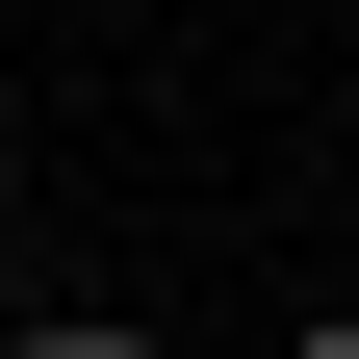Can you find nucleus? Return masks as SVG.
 Returning <instances> with one entry per match:
<instances>
[{
	"label": "nucleus",
	"mask_w": 359,
	"mask_h": 359,
	"mask_svg": "<svg viewBox=\"0 0 359 359\" xmlns=\"http://www.w3.org/2000/svg\"><path fill=\"white\" fill-rule=\"evenodd\" d=\"M308 359H359V308H308Z\"/></svg>",
	"instance_id": "obj_2"
},
{
	"label": "nucleus",
	"mask_w": 359,
	"mask_h": 359,
	"mask_svg": "<svg viewBox=\"0 0 359 359\" xmlns=\"http://www.w3.org/2000/svg\"><path fill=\"white\" fill-rule=\"evenodd\" d=\"M0 359H26V334H0Z\"/></svg>",
	"instance_id": "obj_3"
},
{
	"label": "nucleus",
	"mask_w": 359,
	"mask_h": 359,
	"mask_svg": "<svg viewBox=\"0 0 359 359\" xmlns=\"http://www.w3.org/2000/svg\"><path fill=\"white\" fill-rule=\"evenodd\" d=\"M26 359H154V334H26Z\"/></svg>",
	"instance_id": "obj_1"
}]
</instances>
